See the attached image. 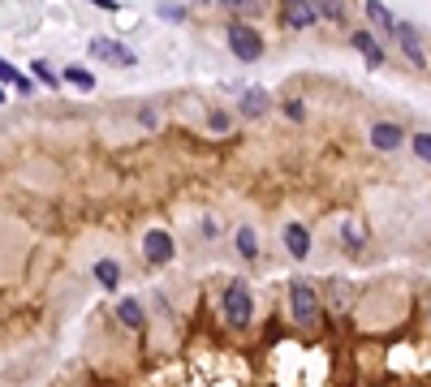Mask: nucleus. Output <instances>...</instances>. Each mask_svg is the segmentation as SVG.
Wrapping results in <instances>:
<instances>
[{"label": "nucleus", "mask_w": 431, "mask_h": 387, "mask_svg": "<svg viewBox=\"0 0 431 387\" xmlns=\"http://www.w3.org/2000/svg\"><path fill=\"white\" fill-rule=\"evenodd\" d=\"M220 305H224V319H229V327H250V319H255V297H250V289L242 280H233L229 289H224V297H220Z\"/></svg>", "instance_id": "f257e3e1"}, {"label": "nucleus", "mask_w": 431, "mask_h": 387, "mask_svg": "<svg viewBox=\"0 0 431 387\" xmlns=\"http://www.w3.org/2000/svg\"><path fill=\"white\" fill-rule=\"evenodd\" d=\"M289 314H293L298 327H311L319 319V293H315L311 280H293L289 284Z\"/></svg>", "instance_id": "f03ea898"}, {"label": "nucleus", "mask_w": 431, "mask_h": 387, "mask_svg": "<svg viewBox=\"0 0 431 387\" xmlns=\"http://www.w3.org/2000/svg\"><path fill=\"white\" fill-rule=\"evenodd\" d=\"M224 35H229V47H233V56H238V61H259V56H263V39H259L255 26L233 22Z\"/></svg>", "instance_id": "7ed1b4c3"}, {"label": "nucleus", "mask_w": 431, "mask_h": 387, "mask_svg": "<svg viewBox=\"0 0 431 387\" xmlns=\"http://www.w3.org/2000/svg\"><path fill=\"white\" fill-rule=\"evenodd\" d=\"M143 254H147V263H156V267L173 263V237H168L164 228H151L147 237H143Z\"/></svg>", "instance_id": "20e7f679"}, {"label": "nucleus", "mask_w": 431, "mask_h": 387, "mask_svg": "<svg viewBox=\"0 0 431 387\" xmlns=\"http://www.w3.org/2000/svg\"><path fill=\"white\" fill-rule=\"evenodd\" d=\"M397 47L405 52V56H410V65H427V52H423V39H418V26H410V22H397Z\"/></svg>", "instance_id": "39448f33"}, {"label": "nucleus", "mask_w": 431, "mask_h": 387, "mask_svg": "<svg viewBox=\"0 0 431 387\" xmlns=\"http://www.w3.org/2000/svg\"><path fill=\"white\" fill-rule=\"evenodd\" d=\"M401 142H405V129L401 125H393V121L371 125V146L375 151H401Z\"/></svg>", "instance_id": "423d86ee"}, {"label": "nucleus", "mask_w": 431, "mask_h": 387, "mask_svg": "<svg viewBox=\"0 0 431 387\" xmlns=\"http://www.w3.org/2000/svg\"><path fill=\"white\" fill-rule=\"evenodd\" d=\"M285 22L293 26V31H307V26H315V22H319L315 0H285Z\"/></svg>", "instance_id": "0eeeda50"}, {"label": "nucleus", "mask_w": 431, "mask_h": 387, "mask_svg": "<svg viewBox=\"0 0 431 387\" xmlns=\"http://www.w3.org/2000/svg\"><path fill=\"white\" fill-rule=\"evenodd\" d=\"M91 56L95 61H112V65H134V52L112 43V39H91Z\"/></svg>", "instance_id": "6e6552de"}, {"label": "nucleus", "mask_w": 431, "mask_h": 387, "mask_svg": "<svg viewBox=\"0 0 431 387\" xmlns=\"http://www.w3.org/2000/svg\"><path fill=\"white\" fill-rule=\"evenodd\" d=\"M285 250H289V254L298 258V263H302V258L311 254V232L302 228V224H285Z\"/></svg>", "instance_id": "1a4fd4ad"}, {"label": "nucleus", "mask_w": 431, "mask_h": 387, "mask_svg": "<svg viewBox=\"0 0 431 387\" xmlns=\"http://www.w3.org/2000/svg\"><path fill=\"white\" fill-rule=\"evenodd\" d=\"M367 17H371V26H375L379 35H388V39L397 35V17H393L384 5H379V0H367Z\"/></svg>", "instance_id": "9d476101"}, {"label": "nucleus", "mask_w": 431, "mask_h": 387, "mask_svg": "<svg viewBox=\"0 0 431 387\" xmlns=\"http://www.w3.org/2000/svg\"><path fill=\"white\" fill-rule=\"evenodd\" d=\"M353 47H358L371 65H384V47H379V39L371 31H353Z\"/></svg>", "instance_id": "9b49d317"}, {"label": "nucleus", "mask_w": 431, "mask_h": 387, "mask_svg": "<svg viewBox=\"0 0 431 387\" xmlns=\"http://www.w3.org/2000/svg\"><path fill=\"white\" fill-rule=\"evenodd\" d=\"M117 319H121L125 327H130V331H143V327H147V314H143V305H138V301H130V297H125V301L117 305Z\"/></svg>", "instance_id": "f8f14e48"}, {"label": "nucleus", "mask_w": 431, "mask_h": 387, "mask_svg": "<svg viewBox=\"0 0 431 387\" xmlns=\"http://www.w3.org/2000/svg\"><path fill=\"white\" fill-rule=\"evenodd\" d=\"M268 108H272L268 91H246V95H242V116H263Z\"/></svg>", "instance_id": "ddd939ff"}, {"label": "nucleus", "mask_w": 431, "mask_h": 387, "mask_svg": "<svg viewBox=\"0 0 431 387\" xmlns=\"http://www.w3.org/2000/svg\"><path fill=\"white\" fill-rule=\"evenodd\" d=\"M95 280L104 284V289H117V284H121V267L112 263V258H99V263H95Z\"/></svg>", "instance_id": "4468645a"}, {"label": "nucleus", "mask_w": 431, "mask_h": 387, "mask_svg": "<svg viewBox=\"0 0 431 387\" xmlns=\"http://www.w3.org/2000/svg\"><path fill=\"white\" fill-rule=\"evenodd\" d=\"M238 254H242V258H259V237H255V228H238Z\"/></svg>", "instance_id": "2eb2a0df"}, {"label": "nucleus", "mask_w": 431, "mask_h": 387, "mask_svg": "<svg viewBox=\"0 0 431 387\" xmlns=\"http://www.w3.org/2000/svg\"><path fill=\"white\" fill-rule=\"evenodd\" d=\"M224 9L238 13V17H259L263 13V0H224Z\"/></svg>", "instance_id": "dca6fc26"}, {"label": "nucleus", "mask_w": 431, "mask_h": 387, "mask_svg": "<svg viewBox=\"0 0 431 387\" xmlns=\"http://www.w3.org/2000/svg\"><path fill=\"white\" fill-rule=\"evenodd\" d=\"M0 82H9V86H17L22 95H31V82H27V77H22L9 61H0Z\"/></svg>", "instance_id": "f3484780"}, {"label": "nucleus", "mask_w": 431, "mask_h": 387, "mask_svg": "<svg viewBox=\"0 0 431 387\" xmlns=\"http://www.w3.org/2000/svg\"><path fill=\"white\" fill-rule=\"evenodd\" d=\"M65 82H69V86H78V91H91V86H95V77H91L82 65H69V69H65Z\"/></svg>", "instance_id": "a211bd4d"}, {"label": "nucleus", "mask_w": 431, "mask_h": 387, "mask_svg": "<svg viewBox=\"0 0 431 387\" xmlns=\"http://www.w3.org/2000/svg\"><path fill=\"white\" fill-rule=\"evenodd\" d=\"M315 13H319V17L341 22V17H345V5H341V0H315Z\"/></svg>", "instance_id": "6ab92c4d"}, {"label": "nucleus", "mask_w": 431, "mask_h": 387, "mask_svg": "<svg viewBox=\"0 0 431 387\" xmlns=\"http://www.w3.org/2000/svg\"><path fill=\"white\" fill-rule=\"evenodd\" d=\"M31 69H35V77H39L43 86H57V73H52V65H48V61H35Z\"/></svg>", "instance_id": "aec40b11"}, {"label": "nucleus", "mask_w": 431, "mask_h": 387, "mask_svg": "<svg viewBox=\"0 0 431 387\" xmlns=\"http://www.w3.org/2000/svg\"><path fill=\"white\" fill-rule=\"evenodd\" d=\"M414 155L423 164H431V134H414Z\"/></svg>", "instance_id": "412c9836"}, {"label": "nucleus", "mask_w": 431, "mask_h": 387, "mask_svg": "<svg viewBox=\"0 0 431 387\" xmlns=\"http://www.w3.org/2000/svg\"><path fill=\"white\" fill-rule=\"evenodd\" d=\"M341 232H345V250H358V245H363V232H358V224H345Z\"/></svg>", "instance_id": "4be33fe9"}, {"label": "nucleus", "mask_w": 431, "mask_h": 387, "mask_svg": "<svg viewBox=\"0 0 431 387\" xmlns=\"http://www.w3.org/2000/svg\"><path fill=\"white\" fill-rule=\"evenodd\" d=\"M207 125L216 129V134H229V112H212V116H207Z\"/></svg>", "instance_id": "5701e85b"}, {"label": "nucleus", "mask_w": 431, "mask_h": 387, "mask_svg": "<svg viewBox=\"0 0 431 387\" xmlns=\"http://www.w3.org/2000/svg\"><path fill=\"white\" fill-rule=\"evenodd\" d=\"M160 17H168V22H182V9H177V5H160Z\"/></svg>", "instance_id": "b1692460"}, {"label": "nucleus", "mask_w": 431, "mask_h": 387, "mask_svg": "<svg viewBox=\"0 0 431 387\" xmlns=\"http://www.w3.org/2000/svg\"><path fill=\"white\" fill-rule=\"evenodd\" d=\"M285 112H289V116H293V121H302V116H307V108H302V103H293V99H289V103H285Z\"/></svg>", "instance_id": "393cba45"}, {"label": "nucleus", "mask_w": 431, "mask_h": 387, "mask_svg": "<svg viewBox=\"0 0 431 387\" xmlns=\"http://www.w3.org/2000/svg\"><path fill=\"white\" fill-rule=\"evenodd\" d=\"M91 5H99V9H117V0H91Z\"/></svg>", "instance_id": "a878e982"}, {"label": "nucleus", "mask_w": 431, "mask_h": 387, "mask_svg": "<svg viewBox=\"0 0 431 387\" xmlns=\"http://www.w3.org/2000/svg\"><path fill=\"white\" fill-rule=\"evenodd\" d=\"M0 103H5V91H0Z\"/></svg>", "instance_id": "bb28decb"}]
</instances>
